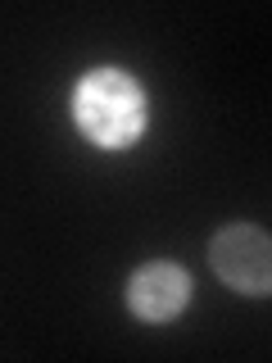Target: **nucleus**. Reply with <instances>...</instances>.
Returning <instances> with one entry per match:
<instances>
[{
	"label": "nucleus",
	"instance_id": "obj_1",
	"mask_svg": "<svg viewBox=\"0 0 272 363\" xmlns=\"http://www.w3.org/2000/svg\"><path fill=\"white\" fill-rule=\"evenodd\" d=\"M77 128L105 150L132 145L145 128V96L123 68H96L77 86Z\"/></svg>",
	"mask_w": 272,
	"mask_h": 363
},
{
	"label": "nucleus",
	"instance_id": "obj_2",
	"mask_svg": "<svg viewBox=\"0 0 272 363\" xmlns=\"http://www.w3.org/2000/svg\"><path fill=\"white\" fill-rule=\"evenodd\" d=\"M213 272L227 281L232 291L245 295H272V236L259 227H222L209 245Z\"/></svg>",
	"mask_w": 272,
	"mask_h": 363
},
{
	"label": "nucleus",
	"instance_id": "obj_3",
	"mask_svg": "<svg viewBox=\"0 0 272 363\" xmlns=\"http://www.w3.org/2000/svg\"><path fill=\"white\" fill-rule=\"evenodd\" d=\"M186 295H191V281L177 264H145V268H136V277L128 281L132 309L141 318H150V323L177 318L181 304H186Z\"/></svg>",
	"mask_w": 272,
	"mask_h": 363
}]
</instances>
